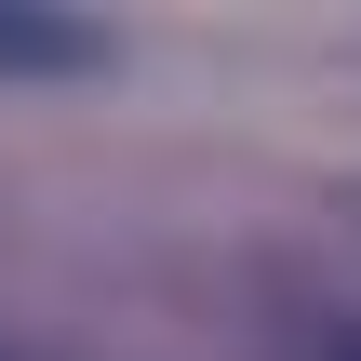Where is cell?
<instances>
[{"mask_svg":"<svg viewBox=\"0 0 361 361\" xmlns=\"http://www.w3.org/2000/svg\"><path fill=\"white\" fill-rule=\"evenodd\" d=\"M121 40L67 0H0V80H107Z\"/></svg>","mask_w":361,"mask_h":361,"instance_id":"6da1fadb","label":"cell"},{"mask_svg":"<svg viewBox=\"0 0 361 361\" xmlns=\"http://www.w3.org/2000/svg\"><path fill=\"white\" fill-rule=\"evenodd\" d=\"M348 361H361V348H348Z\"/></svg>","mask_w":361,"mask_h":361,"instance_id":"7a4b0ae2","label":"cell"}]
</instances>
